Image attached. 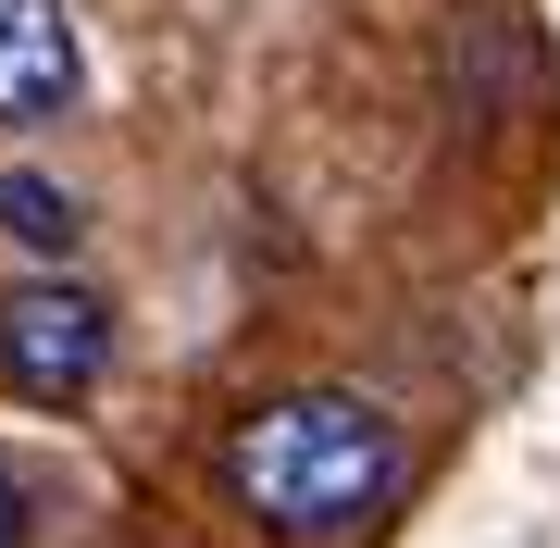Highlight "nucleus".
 Here are the masks:
<instances>
[{"label":"nucleus","mask_w":560,"mask_h":548,"mask_svg":"<svg viewBox=\"0 0 560 548\" xmlns=\"http://www.w3.org/2000/svg\"><path fill=\"white\" fill-rule=\"evenodd\" d=\"M399 487H411V436L361 386H287V399H249L224 424V499L287 548L374 536L399 511Z\"/></svg>","instance_id":"1"},{"label":"nucleus","mask_w":560,"mask_h":548,"mask_svg":"<svg viewBox=\"0 0 560 548\" xmlns=\"http://www.w3.org/2000/svg\"><path fill=\"white\" fill-rule=\"evenodd\" d=\"M113 374V300L75 275H25L0 287V386L13 399H88V386Z\"/></svg>","instance_id":"2"},{"label":"nucleus","mask_w":560,"mask_h":548,"mask_svg":"<svg viewBox=\"0 0 560 548\" xmlns=\"http://www.w3.org/2000/svg\"><path fill=\"white\" fill-rule=\"evenodd\" d=\"M0 237H13V249H38V263H75V237H88V200H75V187H62V175H0Z\"/></svg>","instance_id":"4"},{"label":"nucleus","mask_w":560,"mask_h":548,"mask_svg":"<svg viewBox=\"0 0 560 548\" xmlns=\"http://www.w3.org/2000/svg\"><path fill=\"white\" fill-rule=\"evenodd\" d=\"M88 88V50H75V13L62 0H0V125H62Z\"/></svg>","instance_id":"3"},{"label":"nucleus","mask_w":560,"mask_h":548,"mask_svg":"<svg viewBox=\"0 0 560 548\" xmlns=\"http://www.w3.org/2000/svg\"><path fill=\"white\" fill-rule=\"evenodd\" d=\"M0 548H25V499H13V474H0Z\"/></svg>","instance_id":"5"}]
</instances>
